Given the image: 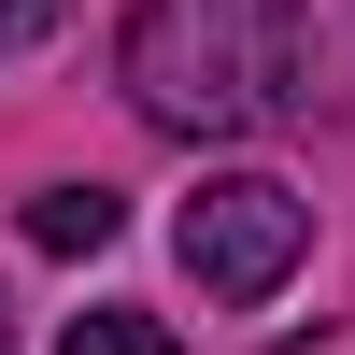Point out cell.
<instances>
[{"mask_svg":"<svg viewBox=\"0 0 355 355\" xmlns=\"http://www.w3.org/2000/svg\"><path fill=\"white\" fill-rule=\"evenodd\" d=\"M299 256H313V199L284 185V171H227V185L185 199V270L214 284V299H270Z\"/></svg>","mask_w":355,"mask_h":355,"instance_id":"cell-2","label":"cell"},{"mask_svg":"<svg viewBox=\"0 0 355 355\" xmlns=\"http://www.w3.org/2000/svg\"><path fill=\"white\" fill-rule=\"evenodd\" d=\"M128 100L185 142H242L299 100V0H128Z\"/></svg>","mask_w":355,"mask_h":355,"instance_id":"cell-1","label":"cell"},{"mask_svg":"<svg viewBox=\"0 0 355 355\" xmlns=\"http://www.w3.org/2000/svg\"><path fill=\"white\" fill-rule=\"evenodd\" d=\"M28 242H43V256H100V242H114V185H57V199H28Z\"/></svg>","mask_w":355,"mask_h":355,"instance_id":"cell-3","label":"cell"},{"mask_svg":"<svg viewBox=\"0 0 355 355\" xmlns=\"http://www.w3.org/2000/svg\"><path fill=\"white\" fill-rule=\"evenodd\" d=\"M57 355H185V341H171L157 313H71V341H57Z\"/></svg>","mask_w":355,"mask_h":355,"instance_id":"cell-4","label":"cell"}]
</instances>
